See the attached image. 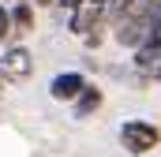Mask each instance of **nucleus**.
<instances>
[{
  "label": "nucleus",
  "instance_id": "nucleus-10",
  "mask_svg": "<svg viewBox=\"0 0 161 157\" xmlns=\"http://www.w3.org/2000/svg\"><path fill=\"white\" fill-rule=\"evenodd\" d=\"M75 4H79V0H56V8H64V11H71Z\"/></svg>",
  "mask_w": 161,
  "mask_h": 157
},
{
  "label": "nucleus",
  "instance_id": "nucleus-11",
  "mask_svg": "<svg viewBox=\"0 0 161 157\" xmlns=\"http://www.w3.org/2000/svg\"><path fill=\"white\" fill-rule=\"evenodd\" d=\"M0 97H4V78H0Z\"/></svg>",
  "mask_w": 161,
  "mask_h": 157
},
{
  "label": "nucleus",
  "instance_id": "nucleus-4",
  "mask_svg": "<svg viewBox=\"0 0 161 157\" xmlns=\"http://www.w3.org/2000/svg\"><path fill=\"white\" fill-rule=\"evenodd\" d=\"M131 71L142 82H161V41H142L131 49Z\"/></svg>",
  "mask_w": 161,
  "mask_h": 157
},
{
  "label": "nucleus",
  "instance_id": "nucleus-12",
  "mask_svg": "<svg viewBox=\"0 0 161 157\" xmlns=\"http://www.w3.org/2000/svg\"><path fill=\"white\" fill-rule=\"evenodd\" d=\"M105 4H109V0H105Z\"/></svg>",
  "mask_w": 161,
  "mask_h": 157
},
{
  "label": "nucleus",
  "instance_id": "nucleus-7",
  "mask_svg": "<svg viewBox=\"0 0 161 157\" xmlns=\"http://www.w3.org/2000/svg\"><path fill=\"white\" fill-rule=\"evenodd\" d=\"M8 8H11V30H15V38H23V34H34L38 8H34L30 0H15V4H8Z\"/></svg>",
  "mask_w": 161,
  "mask_h": 157
},
{
  "label": "nucleus",
  "instance_id": "nucleus-2",
  "mask_svg": "<svg viewBox=\"0 0 161 157\" xmlns=\"http://www.w3.org/2000/svg\"><path fill=\"white\" fill-rule=\"evenodd\" d=\"M34 75V52L26 45H4L0 49V78L4 82H26Z\"/></svg>",
  "mask_w": 161,
  "mask_h": 157
},
{
  "label": "nucleus",
  "instance_id": "nucleus-9",
  "mask_svg": "<svg viewBox=\"0 0 161 157\" xmlns=\"http://www.w3.org/2000/svg\"><path fill=\"white\" fill-rule=\"evenodd\" d=\"M127 4H131V0H109V4H105V23L120 19L124 11H127Z\"/></svg>",
  "mask_w": 161,
  "mask_h": 157
},
{
  "label": "nucleus",
  "instance_id": "nucleus-1",
  "mask_svg": "<svg viewBox=\"0 0 161 157\" xmlns=\"http://www.w3.org/2000/svg\"><path fill=\"white\" fill-rule=\"evenodd\" d=\"M120 146L131 157H150L161 146V127L150 120H124L120 123Z\"/></svg>",
  "mask_w": 161,
  "mask_h": 157
},
{
  "label": "nucleus",
  "instance_id": "nucleus-5",
  "mask_svg": "<svg viewBox=\"0 0 161 157\" xmlns=\"http://www.w3.org/2000/svg\"><path fill=\"white\" fill-rule=\"evenodd\" d=\"M86 82H90V78L82 75V71H60V75H53V82H49V97H53V101L71 105Z\"/></svg>",
  "mask_w": 161,
  "mask_h": 157
},
{
  "label": "nucleus",
  "instance_id": "nucleus-6",
  "mask_svg": "<svg viewBox=\"0 0 161 157\" xmlns=\"http://www.w3.org/2000/svg\"><path fill=\"white\" fill-rule=\"evenodd\" d=\"M101 105H105V94H101V86L86 82V86L79 90V97L71 101V116H75V120H90L97 109H101Z\"/></svg>",
  "mask_w": 161,
  "mask_h": 157
},
{
  "label": "nucleus",
  "instance_id": "nucleus-3",
  "mask_svg": "<svg viewBox=\"0 0 161 157\" xmlns=\"http://www.w3.org/2000/svg\"><path fill=\"white\" fill-rule=\"evenodd\" d=\"M101 23H105V0H79L68 11V34H75V38H86Z\"/></svg>",
  "mask_w": 161,
  "mask_h": 157
},
{
  "label": "nucleus",
  "instance_id": "nucleus-8",
  "mask_svg": "<svg viewBox=\"0 0 161 157\" xmlns=\"http://www.w3.org/2000/svg\"><path fill=\"white\" fill-rule=\"evenodd\" d=\"M15 41V30H11V8L0 0V49Z\"/></svg>",
  "mask_w": 161,
  "mask_h": 157
}]
</instances>
